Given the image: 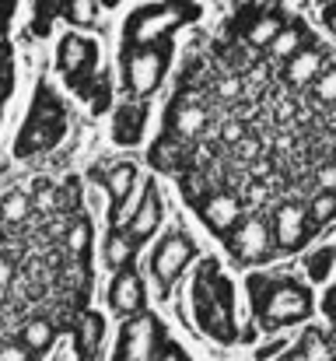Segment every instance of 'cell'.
Here are the masks:
<instances>
[{"label": "cell", "instance_id": "16", "mask_svg": "<svg viewBox=\"0 0 336 361\" xmlns=\"http://www.w3.org/2000/svg\"><path fill=\"white\" fill-rule=\"evenodd\" d=\"M147 158H151V165H154L158 172H175V176H182L186 169L197 165L193 147L182 144V140H175V137H168V133H161V137L154 140V147H151Z\"/></svg>", "mask_w": 336, "mask_h": 361}, {"label": "cell", "instance_id": "45", "mask_svg": "<svg viewBox=\"0 0 336 361\" xmlns=\"http://www.w3.org/2000/svg\"><path fill=\"white\" fill-rule=\"evenodd\" d=\"M0 242H4V232H0Z\"/></svg>", "mask_w": 336, "mask_h": 361}, {"label": "cell", "instance_id": "20", "mask_svg": "<svg viewBox=\"0 0 336 361\" xmlns=\"http://www.w3.org/2000/svg\"><path fill=\"white\" fill-rule=\"evenodd\" d=\"M53 341H56V323L49 316H32L18 330V344L28 348L32 355H46L53 348Z\"/></svg>", "mask_w": 336, "mask_h": 361}, {"label": "cell", "instance_id": "8", "mask_svg": "<svg viewBox=\"0 0 336 361\" xmlns=\"http://www.w3.org/2000/svg\"><path fill=\"white\" fill-rule=\"evenodd\" d=\"M193 259H197V242L189 239L186 232H168L165 239L154 245V252H151V274H154V281H158V288H161L165 298H168L172 284L182 277V270Z\"/></svg>", "mask_w": 336, "mask_h": 361}, {"label": "cell", "instance_id": "18", "mask_svg": "<svg viewBox=\"0 0 336 361\" xmlns=\"http://www.w3.org/2000/svg\"><path fill=\"white\" fill-rule=\"evenodd\" d=\"M144 123H147V106L144 102H126L112 113V140L123 147L140 144L144 137Z\"/></svg>", "mask_w": 336, "mask_h": 361}, {"label": "cell", "instance_id": "11", "mask_svg": "<svg viewBox=\"0 0 336 361\" xmlns=\"http://www.w3.org/2000/svg\"><path fill=\"white\" fill-rule=\"evenodd\" d=\"M211 126V109L197 99V95H182L175 92L172 106L165 109V133L182 140V144H193L197 137H204Z\"/></svg>", "mask_w": 336, "mask_h": 361}, {"label": "cell", "instance_id": "21", "mask_svg": "<svg viewBox=\"0 0 336 361\" xmlns=\"http://www.w3.org/2000/svg\"><path fill=\"white\" fill-rule=\"evenodd\" d=\"M305 46H309V28H305V25H301L298 18H294V21L287 18V25L280 28V35H277V39L270 42V49H266V53H270L273 60L287 63V60H291L294 53H301Z\"/></svg>", "mask_w": 336, "mask_h": 361}, {"label": "cell", "instance_id": "39", "mask_svg": "<svg viewBox=\"0 0 336 361\" xmlns=\"http://www.w3.org/2000/svg\"><path fill=\"white\" fill-rule=\"evenodd\" d=\"M154 361H189V355L179 348V344H172V341H165V348L158 351V358Z\"/></svg>", "mask_w": 336, "mask_h": 361}, {"label": "cell", "instance_id": "32", "mask_svg": "<svg viewBox=\"0 0 336 361\" xmlns=\"http://www.w3.org/2000/svg\"><path fill=\"white\" fill-rule=\"evenodd\" d=\"M214 88H218V99H221V102H235V99H242V88H245V85H242L238 74H224Z\"/></svg>", "mask_w": 336, "mask_h": 361}, {"label": "cell", "instance_id": "44", "mask_svg": "<svg viewBox=\"0 0 336 361\" xmlns=\"http://www.w3.org/2000/svg\"><path fill=\"white\" fill-rule=\"evenodd\" d=\"M277 361H294V355H291V351H284V355H280Z\"/></svg>", "mask_w": 336, "mask_h": 361}, {"label": "cell", "instance_id": "38", "mask_svg": "<svg viewBox=\"0 0 336 361\" xmlns=\"http://www.w3.org/2000/svg\"><path fill=\"white\" fill-rule=\"evenodd\" d=\"M14 274H18V263L14 256H0V295L14 284Z\"/></svg>", "mask_w": 336, "mask_h": 361}, {"label": "cell", "instance_id": "12", "mask_svg": "<svg viewBox=\"0 0 336 361\" xmlns=\"http://www.w3.org/2000/svg\"><path fill=\"white\" fill-rule=\"evenodd\" d=\"M197 218L218 235V239H224L242 218H245V207H242V200L235 197V193H228V190H214L211 197H204L197 207Z\"/></svg>", "mask_w": 336, "mask_h": 361}, {"label": "cell", "instance_id": "36", "mask_svg": "<svg viewBox=\"0 0 336 361\" xmlns=\"http://www.w3.org/2000/svg\"><path fill=\"white\" fill-rule=\"evenodd\" d=\"M39 211H56L60 207V197H56V190L53 186H39V193H35V200H32Z\"/></svg>", "mask_w": 336, "mask_h": 361}, {"label": "cell", "instance_id": "24", "mask_svg": "<svg viewBox=\"0 0 336 361\" xmlns=\"http://www.w3.org/2000/svg\"><path fill=\"white\" fill-rule=\"evenodd\" d=\"M305 218H309L312 232H323V228L336 218V193H323V190H316V197L305 204Z\"/></svg>", "mask_w": 336, "mask_h": 361}, {"label": "cell", "instance_id": "3", "mask_svg": "<svg viewBox=\"0 0 336 361\" xmlns=\"http://www.w3.org/2000/svg\"><path fill=\"white\" fill-rule=\"evenodd\" d=\"M200 14H204L200 4H147V7H137L126 18L123 49H144V46L168 42L172 32L200 21Z\"/></svg>", "mask_w": 336, "mask_h": 361}, {"label": "cell", "instance_id": "19", "mask_svg": "<svg viewBox=\"0 0 336 361\" xmlns=\"http://www.w3.org/2000/svg\"><path fill=\"white\" fill-rule=\"evenodd\" d=\"M92 179H99V183H106V190H109V200H112V218L123 211V204L130 200V193H133V183H137V169L130 165V161H116L106 169V176H99V172H92Z\"/></svg>", "mask_w": 336, "mask_h": 361}, {"label": "cell", "instance_id": "42", "mask_svg": "<svg viewBox=\"0 0 336 361\" xmlns=\"http://www.w3.org/2000/svg\"><path fill=\"white\" fill-rule=\"evenodd\" d=\"M323 25L330 35H336V4H323Z\"/></svg>", "mask_w": 336, "mask_h": 361}, {"label": "cell", "instance_id": "1", "mask_svg": "<svg viewBox=\"0 0 336 361\" xmlns=\"http://www.w3.org/2000/svg\"><path fill=\"white\" fill-rule=\"evenodd\" d=\"M245 288H249V305H252L256 326L266 334L298 326L316 309L312 288H305L298 277H287V274H249Z\"/></svg>", "mask_w": 336, "mask_h": 361}, {"label": "cell", "instance_id": "13", "mask_svg": "<svg viewBox=\"0 0 336 361\" xmlns=\"http://www.w3.org/2000/svg\"><path fill=\"white\" fill-rule=\"evenodd\" d=\"M144 302H147V288H144V277L137 267H123L116 270L109 284V309L116 316L130 319L137 312H144Z\"/></svg>", "mask_w": 336, "mask_h": 361}, {"label": "cell", "instance_id": "9", "mask_svg": "<svg viewBox=\"0 0 336 361\" xmlns=\"http://www.w3.org/2000/svg\"><path fill=\"white\" fill-rule=\"evenodd\" d=\"M95 60H99V49L92 39L85 35H63L60 39V49H56V67L60 74L70 81V88L77 95H92V74H95Z\"/></svg>", "mask_w": 336, "mask_h": 361}, {"label": "cell", "instance_id": "23", "mask_svg": "<svg viewBox=\"0 0 336 361\" xmlns=\"http://www.w3.org/2000/svg\"><path fill=\"white\" fill-rule=\"evenodd\" d=\"M133 259H137V242L130 239L123 228L112 225L109 235H106V263L123 270V267H133Z\"/></svg>", "mask_w": 336, "mask_h": 361}, {"label": "cell", "instance_id": "28", "mask_svg": "<svg viewBox=\"0 0 336 361\" xmlns=\"http://www.w3.org/2000/svg\"><path fill=\"white\" fill-rule=\"evenodd\" d=\"M333 259H336V249H333V245H323V249H316V252L305 259V274H309V281H316V284H326V281H330V274H333Z\"/></svg>", "mask_w": 336, "mask_h": 361}, {"label": "cell", "instance_id": "35", "mask_svg": "<svg viewBox=\"0 0 336 361\" xmlns=\"http://www.w3.org/2000/svg\"><path fill=\"white\" fill-rule=\"evenodd\" d=\"M266 197H270V186H266L263 179H249V183H245V200H249V204L263 207V204H266Z\"/></svg>", "mask_w": 336, "mask_h": 361}, {"label": "cell", "instance_id": "30", "mask_svg": "<svg viewBox=\"0 0 336 361\" xmlns=\"http://www.w3.org/2000/svg\"><path fill=\"white\" fill-rule=\"evenodd\" d=\"M312 95H316V102H319L323 109H330L336 102V67L333 63H326L323 74L312 81Z\"/></svg>", "mask_w": 336, "mask_h": 361}, {"label": "cell", "instance_id": "17", "mask_svg": "<svg viewBox=\"0 0 336 361\" xmlns=\"http://www.w3.org/2000/svg\"><path fill=\"white\" fill-rule=\"evenodd\" d=\"M102 341H106V319L99 312H81L74 323L77 361H102Z\"/></svg>", "mask_w": 336, "mask_h": 361}, {"label": "cell", "instance_id": "5", "mask_svg": "<svg viewBox=\"0 0 336 361\" xmlns=\"http://www.w3.org/2000/svg\"><path fill=\"white\" fill-rule=\"evenodd\" d=\"M172 63V39L158 42V46H144V49H123V88L130 99L144 102L151 99Z\"/></svg>", "mask_w": 336, "mask_h": 361}, {"label": "cell", "instance_id": "27", "mask_svg": "<svg viewBox=\"0 0 336 361\" xmlns=\"http://www.w3.org/2000/svg\"><path fill=\"white\" fill-rule=\"evenodd\" d=\"M32 214V200L25 193H7L0 197V221L4 225H25Z\"/></svg>", "mask_w": 336, "mask_h": 361}, {"label": "cell", "instance_id": "37", "mask_svg": "<svg viewBox=\"0 0 336 361\" xmlns=\"http://www.w3.org/2000/svg\"><path fill=\"white\" fill-rule=\"evenodd\" d=\"M316 183H319L323 193H336V165L333 161H326V165L316 172Z\"/></svg>", "mask_w": 336, "mask_h": 361}, {"label": "cell", "instance_id": "7", "mask_svg": "<svg viewBox=\"0 0 336 361\" xmlns=\"http://www.w3.org/2000/svg\"><path fill=\"white\" fill-rule=\"evenodd\" d=\"M165 326L158 316L151 312H137L123 323L119 330V344H116V358L112 361H154L158 351L165 348Z\"/></svg>", "mask_w": 336, "mask_h": 361}, {"label": "cell", "instance_id": "43", "mask_svg": "<svg viewBox=\"0 0 336 361\" xmlns=\"http://www.w3.org/2000/svg\"><path fill=\"white\" fill-rule=\"evenodd\" d=\"M7 88H11V81H0V102L7 99Z\"/></svg>", "mask_w": 336, "mask_h": 361}, {"label": "cell", "instance_id": "2", "mask_svg": "<svg viewBox=\"0 0 336 361\" xmlns=\"http://www.w3.org/2000/svg\"><path fill=\"white\" fill-rule=\"evenodd\" d=\"M189 302L197 326L218 341V344H235L238 341V323H235V288L221 274L218 259H200L197 277L189 284Z\"/></svg>", "mask_w": 336, "mask_h": 361}, {"label": "cell", "instance_id": "6", "mask_svg": "<svg viewBox=\"0 0 336 361\" xmlns=\"http://www.w3.org/2000/svg\"><path fill=\"white\" fill-rule=\"evenodd\" d=\"M228 256L235 267H259V263H270V256L277 252L273 249V235H270V221L263 214H245L228 235Z\"/></svg>", "mask_w": 336, "mask_h": 361}, {"label": "cell", "instance_id": "25", "mask_svg": "<svg viewBox=\"0 0 336 361\" xmlns=\"http://www.w3.org/2000/svg\"><path fill=\"white\" fill-rule=\"evenodd\" d=\"M63 242H67V252H70V256H77V259L85 263V259H88V249H92V221L77 214V218L67 225Z\"/></svg>", "mask_w": 336, "mask_h": 361}, {"label": "cell", "instance_id": "33", "mask_svg": "<svg viewBox=\"0 0 336 361\" xmlns=\"http://www.w3.org/2000/svg\"><path fill=\"white\" fill-rule=\"evenodd\" d=\"M0 361H35V355L18 341H0Z\"/></svg>", "mask_w": 336, "mask_h": 361}, {"label": "cell", "instance_id": "40", "mask_svg": "<svg viewBox=\"0 0 336 361\" xmlns=\"http://www.w3.org/2000/svg\"><path fill=\"white\" fill-rule=\"evenodd\" d=\"M323 316L326 323L336 326V288H326V298H323Z\"/></svg>", "mask_w": 336, "mask_h": 361}, {"label": "cell", "instance_id": "26", "mask_svg": "<svg viewBox=\"0 0 336 361\" xmlns=\"http://www.w3.org/2000/svg\"><path fill=\"white\" fill-rule=\"evenodd\" d=\"M179 186H182V197H186V204L189 207H197L204 197H211L214 190H211V183H207V176L193 165V169H186L182 176H179Z\"/></svg>", "mask_w": 336, "mask_h": 361}, {"label": "cell", "instance_id": "31", "mask_svg": "<svg viewBox=\"0 0 336 361\" xmlns=\"http://www.w3.org/2000/svg\"><path fill=\"white\" fill-rule=\"evenodd\" d=\"M63 14V4L56 0H42V4H35V25H32V32L35 35H46V28H49V18H60Z\"/></svg>", "mask_w": 336, "mask_h": 361}, {"label": "cell", "instance_id": "15", "mask_svg": "<svg viewBox=\"0 0 336 361\" xmlns=\"http://www.w3.org/2000/svg\"><path fill=\"white\" fill-rule=\"evenodd\" d=\"M158 225H161V197H158V186L147 183V186H144V200H140V207L133 211V218H130V225H126L123 232L137 242V245H144V242L158 232Z\"/></svg>", "mask_w": 336, "mask_h": 361}, {"label": "cell", "instance_id": "29", "mask_svg": "<svg viewBox=\"0 0 336 361\" xmlns=\"http://www.w3.org/2000/svg\"><path fill=\"white\" fill-rule=\"evenodd\" d=\"M60 18H67L70 25H95L99 21V4L95 0H67Z\"/></svg>", "mask_w": 336, "mask_h": 361}, {"label": "cell", "instance_id": "10", "mask_svg": "<svg viewBox=\"0 0 336 361\" xmlns=\"http://www.w3.org/2000/svg\"><path fill=\"white\" fill-rule=\"evenodd\" d=\"M270 235H273V249L277 252H298L305 242L312 239V225L305 218V204L301 200H280L270 211Z\"/></svg>", "mask_w": 336, "mask_h": 361}, {"label": "cell", "instance_id": "22", "mask_svg": "<svg viewBox=\"0 0 336 361\" xmlns=\"http://www.w3.org/2000/svg\"><path fill=\"white\" fill-rule=\"evenodd\" d=\"M291 355H294V361H333V341H330V334L309 326L298 337V344H294Z\"/></svg>", "mask_w": 336, "mask_h": 361}, {"label": "cell", "instance_id": "34", "mask_svg": "<svg viewBox=\"0 0 336 361\" xmlns=\"http://www.w3.org/2000/svg\"><path fill=\"white\" fill-rule=\"evenodd\" d=\"M245 140V126H242V120H228L221 126V144L224 147H235V144H242Z\"/></svg>", "mask_w": 336, "mask_h": 361}, {"label": "cell", "instance_id": "41", "mask_svg": "<svg viewBox=\"0 0 336 361\" xmlns=\"http://www.w3.org/2000/svg\"><path fill=\"white\" fill-rule=\"evenodd\" d=\"M287 348H284V341H270V344H263L259 351H256V358L259 361H266V358H273V355H284Z\"/></svg>", "mask_w": 336, "mask_h": 361}, {"label": "cell", "instance_id": "14", "mask_svg": "<svg viewBox=\"0 0 336 361\" xmlns=\"http://www.w3.org/2000/svg\"><path fill=\"white\" fill-rule=\"evenodd\" d=\"M326 63H330V53L309 42L301 53H294V56L284 63L280 81H284V88H291V92H305V88H312V81L323 74Z\"/></svg>", "mask_w": 336, "mask_h": 361}, {"label": "cell", "instance_id": "4", "mask_svg": "<svg viewBox=\"0 0 336 361\" xmlns=\"http://www.w3.org/2000/svg\"><path fill=\"white\" fill-rule=\"evenodd\" d=\"M63 130H67V113H63V106L56 102V95L42 85L39 95H35V106H32V113H28V123H25L21 133H18L14 154H18V158H28V154L49 151V147L60 144Z\"/></svg>", "mask_w": 336, "mask_h": 361}]
</instances>
